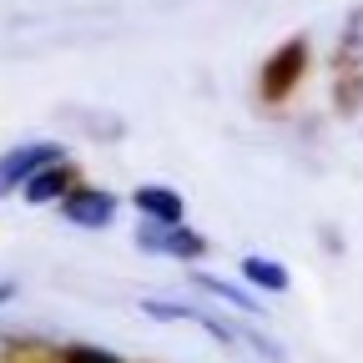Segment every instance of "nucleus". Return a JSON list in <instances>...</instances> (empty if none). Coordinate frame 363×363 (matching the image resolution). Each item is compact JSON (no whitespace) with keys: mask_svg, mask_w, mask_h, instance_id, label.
<instances>
[{"mask_svg":"<svg viewBox=\"0 0 363 363\" xmlns=\"http://www.w3.org/2000/svg\"><path fill=\"white\" fill-rule=\"evenodd\" d=\"M56 162H66V147H56V142H21V147H11L6 157H0V197L21 192L40 167H56Z\"/></svg>","mask_w":363,"mask_h":363,"instance_id":"1","label":"nucleus"},{"mask_svg":"<svg viewBox=\"0 0 363 363\" xmlns=\"http://www.w3.org/2000/svg\"><path fill=\"white\" fill-rule=\"evenodd\" d=\"M136 247L152 252V257H182V262H192V257L207 252V238H202V233H187V227L142 222V227H136Z\"/></svg>","mask_w":363,"mask_h":363,"instance_id":"2","label":"nucleus"},{"mask_svg":"<svg viewBox=\"0 0 363 363\" xmlns=\"http://www.w3.org/2000/svg\"><path fill=\"white\" fill-rule=\"evenodd\" d=\"M61 217L71 227H86V233H101V227L116 222V197L101 192V187H71L61 197Z\"/></svg>","mask_w":363,"mask_h":363,"instance_id":"3","label":"nucleus"},{"mask_svg":"<svg viewBox=\"0 0 363 363\" xmlns=\"http://www.w3.org/2000/svg\"><path fill=\"white\" fill-rule=\"evenodd\" d=\"M303 66H308V40H288L283 51L262 66V96H267V101L288 96V91L303 81Z\"/></svg>","mask_w":363,"mask_h":363,"instance_id":"4","label":"nucleus"},{"mask_svg":"<svg viewBox=\"0 0 363 363\" xmlns=\"http://www.w3.org/2000/svg\"><path fill=\"white\" fill-rule=\"evenodd\" d=\"M131 207L142 212V222H162V227H182V212H187L177 187H136Z\"/></svg>","mask_w":363,"mask_h":363,"instance_id":"5","label":"nucleus"},{"mask_svg":"<svg viewBox=\"0 0 363 363\" xmlns=\"http://www.w3.org/2000/svg\"><path fill=\"white\" fill-rule=\"evenodd\" d=\"M71 187H76V182H71V162H56V167H40L21 192H26V202L40 207V202H61Z\"/></svg>","mask_w":363,"mask_h":363,"instance_id":"6","label":"nucleus"},{"mask_svg":"<svg viewBox=\"0 0 363 363\" xmlns=\"http://www.w3.org/2000/svg\"><path fill=\"white\" fill-rule=\"evenodd\" d=\"M242 278L262 293H283L288 288V267L283 262H267V257H242Z\"/></svg>","mask_w":363,"mask_h":363,"instance_id":"7","label":"nucleus"},{"mask_svg":"<svg viewBox=\"0 0 363 363\" xmlns=\"http://www.w3.org/2000/svg\"><path fill=\"white\" fill-rule=\"evenodd\" d=\"M202 293H212V298H222V303H233V308H242V313H257V298H247L242 288H233V283H222V278H207V272H197L192 278Z\"/></svg>","mask_w":363,"mask_h":363,"instance_id":"8","label":"nucleus"},{"mask_svg":"<svg viewBox=\"0 0 363 363\" xmlns=\"http://www.w3.org/2000/svg\"><path fill=\"white\" fill-rule=\"evenodd\" d=\"M66 363H121V358H116V353H106V348L76 343V348H66Z\"/></svg>","mask_w":363,"mask_h":363,"instance_id":"9","label":"nucleus"},{"mask_svg":"<svg viewBox=\"0 0 363 363\" xmlns=\"http://www.w3.org/2000/svg\"><path fill=\"white\" fill-rule=\"evenodd\" d=\"M16 298V283H0V303H11Z\"/></svg>","mask_w":363,"mask_h":363,"instance_id":"10","label":"nucleus"}]
</instances>
